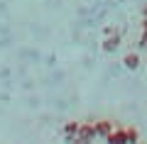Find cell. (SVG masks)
Listing matches in <instances>:
<instances>
[{
	"instance_id": "7",
	"label": "cell",
	"mask_w": 147,
	"mask_h": 144,
	"mask_svg": "<svg viewBox=\"0 0 147 144\" xmlns=\"http://www.w3.org/2000/svg\"><path fill=\"white\" fill-rule=\"evenodd\" d=\"M125 132H127V144L140 142V129L137 127H125Z\"/></svg>"
},
{
	"instance_id": "5",
	"label": "cell",
	"mask_w": 147,
	"mask_h": 144,
	"mask_svg": "<svg viewBox=\"0 0 147 144\" xmlns=\"http://www.w3.org/2000/svg\"><path fill=\"white\" fill-rule=\"evenodd\" d=\"M140 64H142V59H140V54H137V52H127L125 56H123V66H125L127 71H137Z\"/></svg>"
},
{
	"instance_id": "2",
	"label": "cell",
	"mask_w": 147,
	"mask_h": 144,
	"mask_svg": "<svg viewBox=\"0 0 147 144\" xmlns=\"http://www.w3.org/2000/svg\"><path fill=\"white\" fill-rule=\"evenodd\" d=\"M120 44H123V34H120V32H115V34H108V37L103 39L100 49H103L105 54H113V52H118V49H120Z\"/></svg>"
},
{
	"instance_id": "6",
	"label": "cell",
	"mask_w": 147,
	"mask_h": 144,
	"mask_svg": "<svg viewBox=\"0 0 147 144\" xmlns=\"http://www.w3.org/2000/svg\"><path fill=\"white\" fill-rule=\"evenodd\" d=\"M79 120H71V122L64 125V139L66 142H76V132H79Z\"/></svg>"
},
{
	"instance_id": "9",
	"label": "cell",
	"mask_w": 147,
	"mask_h": 144,
	"mask_svg": "<svg viewBox=\"0 0 147 144\" xmlns=\"http://www.w3.org/2000/svg\"><path fill=\"white\" fill-rule=\"evenodd\" d=\"M115 32H120V29H118L115 25H108V27H105V29H103V34L108 37V34H115Z\"/></svg>"
},
{
	"instance_id": "4",
	"label": "cell",
	"mask_w": 147,
	"mask_h": 144,
	"mask_svg": "<svg viewBox=\"0 0 147 144\" xmlns=\"http://www.w3.org/2000/svg\"><path fill=\"white\" fill-rule=\"evenodd\" d=\"M105 142H110V144H127V132H125V127L115 125V127H113V132L105 137Z\"/></svg>"
},
{
	"instance_id": "1",
	"label": "cell",
	"mask_w": 147,
	"mask_h": 144,
	"mask_svg": "<svg viewBox=\"0 0 147 144\" xmlns=\"http://www.w3.org/2000/svg\"><path fill=\"white\" fill-rule=\"evenodd\" d=\"M96 137H98V134H96L93 120H86V122L79 125V132H76V142L79 144H88V142H93Z\"/></svg>"
},
{
	"instance_id": "10",
	"label": "cell",
	"mask_w": 147,
	"mask_h": 144,
	"mask_svg": "<svg viewBox=\"0 0 147 144\" xmlns=\"http://www.w3.org/2000/svg\"><path fill=\"white\" fill-rule=\"evenodd\" d=\"M142 29L147 32V17H142Z\"/></svg>"
},
{
	"instance_id": "8",
	"label": "cell",
	"mask_w": 147,
	"mask_h": 144,
	"mask_svg": "<svg viewBox=\"0 0 147 144\" xmlns=\"http://www.w3.org/2000/svg\"><path fill=\"white\" fill-rule=\"evenodd\" d=\"M137 44H140V49H142V52H147V32H145V29H142L140 42H137Z\"/></svg>"
},
{
	"instance_id": "11",
	"label": "cell",
	"mask_w": 147,
	"mask_h": 144,
	"mask_svg": "<svg viewBox=\"0 0 147 144\" xmlns=\"http://www.w3.org/2000/svg\"><path fill=\"white\" fill-rule=\"evenodd\" d=\"M142 17H147V3L142 5Z\"/></svg>"
},
{
	"instance_id": "3",
	"label": "cell",
	"mask_w": 147,
	"mask_h": 144,
	"mask_svg": "<svg viewBox=\"0 0 147 144\" xmlns=\"http://www.w3.org/2000/svg\"><path fill=\"white\" fill-rule=\"evenodd\" d=\"M93 125H96V134H98L100 139H105L110 132H113V127H115V122H113V120H108V117L93 120Z\"/></svg>"
}]
</instances>
